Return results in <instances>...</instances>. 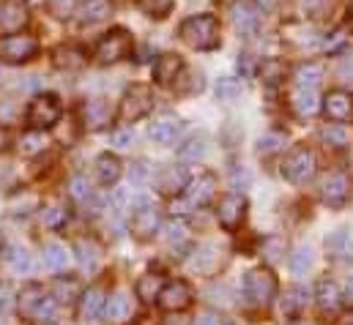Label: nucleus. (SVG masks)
I'll use <instances>...</instances> for the list:
<instances>
[{"instance_id": "nucleus-55", "label": "nucleus", "mask_w": 353, "mask_h": 325, "mask_svg": "<svg viewBox=\"0 0 353 325\" xmlns=\"http://www.w3.org/2000/svg\"><path fill=\"white\" fill-rule=\"evenodd\" d=\"M261 6H263V8H274V6H276V0H261Z\"/></svg>"}, {"instance_id": "nucleus-42", "label": "nucleus", "mask_w": 353, "mask_h": 325, "mask_svg": "<svg viewBox=\"0 0 353 325\" xmlns=\"http://www.w3.org/2000/svg\"><path fill=\"white\" fill-rule=\"evenodd\" d=\"M230 183H233V189H236V191H244V189H250L252 178H250V172H247V169L233 167V169H230Z\"/></svg>"}, {"instance_id": "nucleus-47", "label": "nucleus", "mask_w": 353, "mask_h": 325, "mask_svg": "<svg viewBox=\"0 0 353 325\" xmlns=\"http://www.w3.org/2000/svg\"><path fill=\"white\" fill-rule=\"evenodd\" d=\"M148 175H151V169H148V164L145 162H134L132 164V169H129V178H132L134 183H145Z\"/></svg>"}, {"instance_id": "nucleus-24", "label": "nucleus", "mask_w": 353, "mask_h": 325, "mask_svg": "<svg viewBox=\"0 0 353 325\" xmlns=\"http://www.w3.org/2000/svg\"><path fill=\"white\" fill-rule=\"evenodd\" d=\"M205 154H208V134H205V132L189 137V140L178 148V159H181V162H200V159H205Z\"/></svg>"}, {"instance_id": "nucleus-15", "label": "nucleus", "mask_w": 353, "mask_h": 325, "mask_svg": "<svg viewBox=\"0 0 353 325\" xmlns=\"http://www.w3.org/2000/svg\"><path fill=\"white\" fill-rule=\"evenodd\" d=\"M351 194V180L345 172H334L323 180V202L329 208H343Z\"/></svg>"}, {"instance_id": "nucleus-53", "label": "nucleus", "mask_w": 353, "mask_h": 325, "mask_svg": "<svg viewBox=\"0 0 353 325\" xmlns=\"http://www.w3.org/2000/svg\"><path fill=\"white\" fill-rule=\"evenodd\" d=\"M343 301L348 304V306H353V276L345 282V293H343Z\"/></svg>"}, {"instance_id": "nucleus-44", "label": "nucleus", "mask_w": 353, "mask_h": 325, "mask_svg": "<svg viewBox=\"0 0 353 325\" xmlns=\"http://www.w3.org/2000/svg\"><path fill=\"white\" fill-rule=\"evenodd\" d=\"M321 140L334 143V145H345V132L340 126H329V129H321Z\"/></svg>"}, {"instance_id": "nucleus-14", "label": "nucleus", "mask_w": 353, "mask_h": 325, "mask_svg": "<svg viewBox=\"0 0 353 325\" xmlns=\"http://www.w3.org/2000/svg\"><path fill=\"white\" fill-rule=\"evenodd\" d=\"M230 17H233V25L241 36H255L258 33L261 17H258V8L250 0H236L233 8H230Z\"/></svg>"}, {"instance_id": "nucleus-38", "label": "nucleus", "mask_w": 353, "mask_h": 325, "mask_svg": "<svg viewBox=\"0 0 353 325\" xmlns=\"http://www.w3.org/2000/svg\"><path fill=\"white\" fill-rule=\"evenodd\" d=\"M58 66L63 69H83L85 66V58L77 52V50H58Z\"/></svg>"}, {"instance_id": "nucleus-54", "label": "nucleus", "mask_w": 353, "mask_h": 325, "mask_svg": "<svg viewBox=\"0 0 353 325\" xmlns=\"http://www.w3.org/2000/svg\"><path fill=\"white\" fill-rule=\"evenodd\" d=\"M6 143H8V134L0 129V148H6Z\"/></svg>"}, {"instance_id": "nucleus-29", "label": "nucleus", "mask_w": 353, "mask_h": 325, "mask_svg": "<svg viewBox=\"0 0 353 325\" xmlns=\"http://www.w3.org/2000/svg\"><path fill=\"white\" fill-rule=\"evenodd\" d=\"M186 172H183V167H168L165 172H162V178H159V189L165 191V194H178L183 186H186Z\"/></svg>"}, {"instance_id": "nucleus-1", "label": "nucleus", "mask_w": 353, "mask_h": 325, "mask_svg": "<svg viewBox=\"0 0 353 325\" xmlns=\"http://www.w3.org/2000/svg\"><path fill=\"white\" fill-rule=\"evenodd\" d=\"M19 315L33 325H52L58 315V301L50 298L39 284H28L19 293Z\"/></svg>"}, {"instance_id": "nucleus-5", "label": "nucleus", "mask_w": 353, "mask_h": 325, "mask_svg": "<svg viewBox=\"0 0 353 325\" xmlns=\"http://www.w3.org/2000/svg\"><path fill=\"white\" fill-rule=\"evenodd\" d=\"M61 112H63V107H61L58 96L44 93V96H36L30 101V107H28V123H30V129L44 132V129H52L61 120Z\"/></svg>"}, {"instance_id": "nucleus-22", "label": "nucleus", "mask_w": 353, "mask_h": 325, "mask_svg": "<svg viewBox=\"0 0 353 325\" xmlns=\"http://www.w3.org/2000/svg\"><path fill=\"white\" fill-rule=\"evenodd\" d=\"M181 69H183V61H181L178 55H162V58L154 63V80L168 87V85H173V82L178 80Z\"/></svg>"}, {"instance_id": "nucleus-13", "label": "nucleus", "mask_w": 353, "mask_h": 325, "mask_svg": "<svg viewBox=\"0 0 353 325\" xmlns=\"http://www.w3.org/2000/svg\"><path fill=\"white\" fill-rule=\"evenodd\" d=\"M323 112L329 120L334 123H351L353 120V96L348 90H332L326 93V98L321 101Z\"/></svg>"}, {"instance_id": "nucleus-46", "label": "nucleus", "mask_w": 353, "mask_h": 325, "mask_svg": "<svg viewBox=\"0 0 353 325\" xmlns=\"http://www.w3.org/2000/svg\"><path fill=\"white\" fill-rule=\"evenodd\" d=\"M329 6H332V0H304V8L310 17H323L329 11Z\"/></svg>"}, {"instance_id": "nucleus-37", "label": "nucleus", "mask_w": 353, "mask_h": 325, "mask_svg": "<svg viewBox=\"0 0 353 325\" xmlns=\"http://www.w3.org/2000/svg\"><path fill=\"white\" fill-rule=\"evenodd\" d=\"M140 8H143L148 17L162 19V17H168V14H170L173 0H140Z\"/></svg>"}, {"instance_id": "nucleus-21", "label": "nucleus", "mask_w": 353, "mask_h": 325, "mask_svg": "<svg viewBox=\"0 0 353 325\" xmlns=\"http://www.w3.org/2000/svg\"><path fill=\"white\" fill-rule=\"evenodd\" d=\"M101 315L107 317V323L110 325H123L129 317H132V304H129V298H126L123 293H115L112 298H107Z\"/></svg>"}, {"instance_id": "nucleus-57", "label": "nucleus", "mask_w": 353, "mask_h": 325, "mask_svg": "<svg viewBox=\"0 0 353 325\" xmlns=\"http://www.w3.org/2000/svg\"><path fill=\"white\" fill-rule=\"evenodd\" d=\"M225 325H233V323H225Z\"/></svg>"}, {"instance_id": "nucleus-49", "label": "nucleus", "mask_w": 353, "mask_h": 325, "mask_svg": "<svg viewBox=\"0 0 353 325\" xmlns=\"http://www.w3.org/2000/svg\"><path fill=\"white\" fill-rule=\"evenodd\" d=\"M14 306V290L8 284H0V312H8Z\"/></svg>"}, {"instance_id": "nucleus-17", "label": "nucleus", "mask_w": 353, "mask_h": 325, "mask_svg": "<svg viewBox=\"0 0 353 325\" xmlns=\"http://www.w3.org/2000/svg\"><path fill=\"white\" fill-rule=\"evenodd\" d=\"M307 301H310L307 287H299V284L288 287L285 295H282V315H285L290 323L299 320V317L304 315V309H307Z\"/></svg>"}, {"instance_id": "nucleus-20", "label": "nucleus", "mask_w": 353, "mask_h": 325, "mask_svg": "<svg viewBox=\"0 0 353 325\" xmlns=\"http://www.w3.org/2000/svg\"><path fill=\"white\" fill-rule=\"evenodd\" d=\"M326 251L334 260H353V230L343 227L326 238Z\"/></svg>"}, {"instance_id": "nucleus-28", "label": "nucleus", "mask_w": 353, "mask_h": 325, "mask_svg": "<svg viewBox=\"0 0 353 325\" xmlns=\"http://www.w3.org/2000/svg\"><path fill=\"white\" fill-rule=\"evenodd\" d=\"M162 287H165V276H162V273H145V276H140V282H137V298H140L143 304H154V301L159 298Z\"/></svg>"}, {"instance_id": "nucleus-8", "label": "nucleus", "mask_w": 353, "mask_h": 325, "mask_svg": "<svg viewBox=\"0 0 353 325\" xmlns=\"http://www.w3.org/2000/svg\"><path fill=\"white\" fill-rule=\"evenodd\" d=\"M36 52H39V41L33 36L11 33L0 39V61L6 63H28L30 58H36Z\"/></svg>"}, {"instance_id": "nucleus-35", "label": "nucleus", "mask_w": 353, "mask_h": 325, "mask_svg": "<svg viewBox=\"0 0 353 325\" xmlns=\"http://www.w3.org/2000/svg\"><path fill=\"white\" fill-rule=\"evenodd\" d=\"M290 268H293V273H307L312 268V249L310 246H299L290 254Z\"/></svg>"}, {"instance_id": "nucleus-27", "label": "nucleus", "mask_w": 353, "mask_h": 325, "mask_svg": "<svg viewBox=\"0 0 353 325\" xmlns=\"http://www.w3.org/2000/svg\"><path fill=\"white\" fill-rule=\"evenodd\" d=\"M293 109H296V115H301V118L315 115V112L321 109V98H318L315 87H299V90L293 93Z\"/></svg>"}, {"instance_id": "nucleus-31", "label": "nucleus", "mask_w": 353, "mask_h": 325, "mask_svg": "<svg viewBox=\"0 0 353 325\" xmlns=\"http://www.w3.org/2000/svg\"><path fill=\"white\" fill-rule=\"evenodd\" d=\"M112 14V3L107 0H88L83 8H80V19L83 22H101Z\"/></svg>"}, {"instance_id": "nucleus-4", "label": "nucleus", "mask_w": 353, "mask_h": 325, "mask_svg": "<svg viewBox=\"0 0 353 325\" xmlns=\"http://www.w3.org/2000/svg\"><path fill=\"white\" fill-rule=\"evenodd\" d=\"M151 109H154V93H151V87H145V85H132V87L123 93V98H121L118 120L134 123V120L145 118Z\"/></svg>"}, {"instance_id": "nucleus-50", "label": "nucleus", "mask_w": 353, "mask_h": 325, "mask_svg": "<svg viewBox=\"0 0 353 325\" xmlns=\"http://www.w3.org/2000/svg\"><path fill=\"white\" fill-rule=\"evenodd\" d=\"M55 290L61 293V295H77V290H80V284L77 282H63V279H58V284H55Z\"/></svg>"}, {"instance_id": "nucleus-39", "label": "nucleus", "mask_w": 353, "mask_h": 325, "mask_svg": "<svg viewBox=\"0 0 353 325\" xmlns=\"http://www.w3.org/2000/svg\"><path fill=\"white\" fill-rule=\"evenodd\" d=\"M285 145V134H279V132H271V134H265L258 140V154H274V151H279Z\"/></svg>"}, {"instance_id": "nucleus-51", "label": "nucleus", "mask_w": 353, "mask_h": 325, "mask_svg": "<svg viewBox=\"0 0 353 325\" xmlns=\"http://www.w3.org/2000/svg\"><path fill=\"white\" fill-rule=\"evenodd\" d=\"M343 41H345V36H343V33H334L332 39H326V44H323V50H329V52H334L337 47H343Z\"/></svg>"}, {"instance_id": "nucleus-11", "label": "nucleus", "mask_w": 353, "mask_h": 325, "mask_svg": "<svg viewBox=\"0 0 353 325\" xmlns=\"http://www.w3.org/2000/svg\"><path fill=\"white\" fill-rule=\"evenodd\" d=\"M244 216H247V200H244L239 191H236V194H228V197L219 200L216 219H219V224H222L228 233H236V230L241 227Z\"/></svg>"}, {"instance_id": "nucleus-10", "label": "nucleus", "mask_w": 353, "mask_h": 325, "mask_svg": "<svg viewBox=\"0 0 353 325\" xmlns=\"http://www.w3.org/2000/svg\"><path fill=\"white\" fill-rule=\"evenodd\" d=\"M134 213H132V233L137 235V238H151L157 230H159V211L145 200V197H140V200H134Z\"/></svg>"}, {"instance_id": "nucleus-3", "label": "nucleus", "mask_w": 353, "mask_h": 325, "mask_svg": "<svg viewBox=\"0 0 353 325\" xmlns=\"http://www.w3.org/2000/svg\"><path fill=\"white\" fill-rule=\"evenodd\" d=\"M276 276L271 268H252L244 276V295L255 306H268L276 298Z\"/></svg>"}, {"instance_id": "nucleus-30", "label": "nucleus", "mask_w": 353, "mask_h": 325, "mask_svg": "<svg viewBox=\"0 0 353 325\" xmlns=\"http://www.w3.org/2000/svg\"><path fill=\"white\" fill-rule=\"evenodd\" d=\"M47 145H50V140H47L44 132H39V129L22 134V140H19V151H22L25 156H36V154L47 151Z\"/></svg>"}, {"instance_id": "nucleus-40", "label": "nucleus", "mask_w": 353, "mask_h": 325, "mask_svg": "<svg viewBox=\"0 0 353 325\" xmlns=\"http://www.w3.org/2000/svg\"><path fill=\"white\" fill-rule=\"evenodd\" d=\"M72 197H74L77 202H88V200H93V189H90V183L83 178V175H77V178L72 180Z\"/></svg>"}, {"instance_id": "nucleus-7", "label": "nucleus", "mask_w": 353, "mask_h": 325, "mask_svg": "<svg viewBox=\"0 0 353 325\" xmlns=\"http://www.w3.org/2000/svg\"><path fill=\"white\" fill-rule=\"evenodd\" d=\"M129 52H132V36H129L123 28L110 30V33L96 44V61L104 63V66L123 61Z\"/></svg>"}, {"instance_id": "nucleus-32", "label": "nucleus", "mask_w": 353, "mask_h": 325, "mask_svg": "<svg viewBox=\"0 0 353 325\" xmlns=\"http://www.w3.org/2000/svg\"><path fill=\"white\" fill-rule=\"evenodd\" d=\"M293 80H296L299 87H315V85H321V80H323V69L318 63H301L296 69Z\"/></svg>"}, {"instance_id": "nucleus-41", "label": "nucleus", "mask_w": 353, "mask_h": 325, "mask_svg": "<svg viewBox=\"0 0 353 325\" xmlns=\"http://www.w3.org/2000/svg\"><path fill=\"white\" fill-rule=\"evenodd\" d=\"M41 219H44V224H47V227L58 230V227H63V224H66V211H63V208H58V205H52V208H47V211L41 213Z\"/></svg>"}, {"instance_id": "nucleus-58", "label": "nucleus", "mask_w": 353, "mask_h": 325, "mask_svg": "<svg viewBox=\"0 0 353 325\" xmlns=\"http://www.w3.org/2000/svg\"><path fill=\"white\" fill-rule=\"evenodd\" d=\"M52 325H55V323H52Z\"/></svg>"}, {"instance_id": "nucleus-12", "label": "nucleus", "mask_w": 353, "mask_h": 325, "mask_svg": "<svg viewBox=\"0 0 353 325\" xmlns=\"http://www.w3.org/2000/svg\"><path fill=\"white\" fill-rule=\"evenodd\" d=\"M192 298H194V293H192V287L183 282V279H176V282H168L165 287H162V293H159V306L165 309V312H183L189 304H192Z\"/></svg>"}, {"instance_id": "nucleus-48", "label": "nucleus", "mask_w": 353, "mask_h": 325, "mask_svg": "<svg viewBox=\"0 0 353 325\" xmlns=\"http://www.w3.org/2000/svg\"><path fill=\"white\" fill-rule=\"evenodd\" d=\"M236 69H239V74L241 77H252L255 74V63H252V55H239V63H236Z\"/></svg>"}, {"instance_id": "nucleus-19", "label": "nucleus", "mask_w": 353, "mask_h": 325, "mask_svg": "<svg viewBox=\"0 0 353 325\" xmlns=\"http://www.w3.org/2000/svg\"><path fill=\"white\" fill-rule=\"evenodd\" d=\"M25 22H28V11H25V6H22L19 0H6V3H0V30L14 33V30H19Z\"/></svg>"}, {"instance_id": "nucleus-9", "label": "nucleus", "mask_w": 353, "mask_h": 325, "mask_svg": "<svg viewBox=\"0 0 353 325\" xmlns=\"http://www.w3.org/2000/svg\"><path fill=\"white\" fill-rule=\"evenodd\" d=\"M183 194H186L189 205L205 208L216 194V175L214 172H200L197 178H189L186 186H183Z\"/></svg>"}, {"instance_id": "nucleus-2", "label": "nucleus", "mask_w": 353, "mask_h": 325, "mask_svg": "<svg viewBox=\"0 0 353 325\" xmlns=\"http://www.w3.org/2000/svg\"><path fill=\"white\" fill-rule=\"evenodd\" d=\"M183 44H189L192 50H216L219 47V22L211 14H194L189 19L181 22L178 28Z\"/></svg>"}, {"instance_id": "nucleus-6", "label": "nucleus", "mask_w": 353, "mask_h": 325, "mask_svg": "<svg viewBox=\"0 0 353 325\" xmlns=\"http://www.w3.org/2000/svg\"><path fill=\"white\" fill-rule=\"evenodd\" d=\"M315 169H318L315 154L310 148H296L282 162V178L290 183H307L315 178Z\"/></svg>"}, {"instance_id": "nucleus-34", "label": "nucleus", "mask_w": 353, "mask_h": 325, "mask_svg": "<svg viewBox=\"0 0 353 325\" xmlns=\"http://www.w3.org/2000/svg\"><path fill=\"white\" fill-rule=\"evenodd\" d=\"M241 96V82L233 77H219L216 80V98L219 101H233Z\"/></svg>"}, {"instance_id": "nucleus-52", "label": "nucleus", "mask_w": 353, "mask_h": 325, "mask_svg": "<svg viewBox=\"0 0 353 325\" xmlns=\"http://www.w3.org/2000/svg\"><path fill=\"white\" fill-rule=\"evenodd\" d=\"M197 325H225V323H222V317H216V315H203V317L197 320Z\"/></svg>"}, {"instance_id": "nucleus-23", "label": "nucleus", "mask_w": 353, "mask_h": 325, "mask_svg": "<svg viewBox=\"0 0 353 325\" xmlns=\"http://www.w3.org/2000/svg\"><path fill=\"white\" fill-rule=\"evenodd\" d=\"M96 178L101 186H115L121 178V159L112 154H101L96 159Z\"/></svg>"}, {"instance_id": "nucleus-43", "label": "nucleus", "mask_w": 353, "mask_h": 325, "mask_svg": "<svg viewBox=\"0 0 353 325\" xmlns=\"http://www.w3.org/2000/svg\"><path fill=\"white\" fill-rule=\"evenodd\" d=\"M165 233H168V241L170 244H181L183 238H186V222H181V219H176V222H170L168 227H165Z\"/></svg>"}, {"instance_id": "nucleus-25", "label": "nucleus", "mask_w": 353, "mask_h": 325, "mask_svg": "<svg viewBox=\"0 0 353 325\" xmlns=\"http://www.w3.org/2000/svg\"><path fill=\"white\" fill-rule=\"evenodd\" d=\"M83 118H85V126L90 132H99L110 123V107L101 101V98H93L83 107Z\"/></svg>"}, {"instance_id": "nucleus-16", "label": "nucleus", "mask_w": 353, "mask_h": 325, "mask_svg": "<svg viewBox=\"0 0 353 325\" xmlns=\"http://www.w3.org/2000/svg\"><path fill=\"white\" fill-rule=\"evenodd\" d=\"M315 301H318V309L323 315H334L343 304V293L332 279H321L318 287H315Z\"/></svg>"}, {"instance_id": "nucleus-56", "label": "nucleus", "mask_w": 353, "mask_h": 325, "mask_svg": "<svg viewBox=\"0 0 353 325\" xmlns=\"http://www.w3.org/2000/svg\"><path fill=\"white\" fill-rule=\"evenodd\" d=\"M30 3H39V0H30Z\"/></svg>"}, {"instance_id": "nucleus-33", "label": "nucleus", "mask_w": 353, "mask_h": 325, "mask_svg": "<svg viewBox=\"0 0 353 325\" xmlns=\"http://www.w3.org/2000/svg\"><path fill=\"white\" fill-rule=\"evenodd\" d=\"M69 251L63 249V246L58 244H47L44 246V265L50 268V271H66V265H69Z\"/></svg>"}, {"instance_id": "nucleus-36", "label": "nucleus", "mask_w": 353, "mask_h": 325, "mask_svg": "<svg viewBox=\"0 0 353 325\" xmlns=\"http://www.w3.org/2000/svg\"><path fill=\"white\" fill-rule=\"evenodd\" d=\"M8 260H11V268L17 271V273H30L33 271V260H30V254L25 251V249H11V254H8Z\"/></svg>"}, {"instance_id": "nucleus-26", "label": "nucleus", "mask_w": 353, "mask_h": 325, "mask_svg": "<svg viewBox=\"0 0 353 325\" xmlns=\"http://www.w3.org/2000/svg\"><path fill=\"white\" fill-rule=\"evenodd\" d=\"M181 120L178 118H162V120H157L154 126H151V140L154 143H159V145H173L176 143V137L181 134Z\"/></svg>"}, {"instance_id": "nucleus-18", "label": "nucleus", "mask_w": 353, "mask_h": 325, "mask_svg": "<svg viewBox=\"0 0 353 325\" xmlns=\"http://www.w3.org/2000/svg\"><path fill=\"white\" fill-rule=\"evenodd\" d=\"M107 293H104V287H90L85 290L83 295H80V320H96V317H101V312H104V304H107V298H104Z\"/></svg>"}, {"instance_id": "nucleus-45", "label": "nucleus", "mask_w": 353, "mask_h": 325, "mask_svg": "<svg viewBox=\"0 0 353 325\" xmlns=\"http://www.w3.org/2000/svg\"><path fill=\"white\" fill-rule=\"evenodd\" d=\"M110 143H112V145H115L118 151H123V148H129V145L134 143V134H132L129 129H121V132H112Z\"/></svg>"}]
</instances>
